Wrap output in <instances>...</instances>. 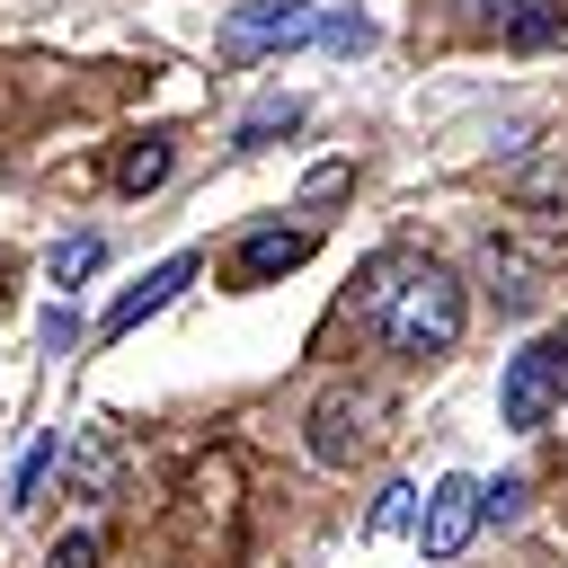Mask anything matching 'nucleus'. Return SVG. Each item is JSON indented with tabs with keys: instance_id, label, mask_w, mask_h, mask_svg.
I'll use <instances>...</instances> for the list:
<instances>
[{
	"instance_id": "f257e3e1",
	"label": "nucleus",
	"mask_w": 568,
	"mask_h": 568,
	"mask_svg": "<svg viewBox=\"0 0 568 568\" xmlns=\"http://www.w3.org/2000/svg\"><path fill=\"white\" fill-rule=\"evenodd\" d=\"M355 320H373L390 355L426 364V355H453L462 346L470 302H462V275L435 266V257H373L364 284H355Z\"/></svg>"
},
{
	"instance_id": "f03ea898",
	"label": "nucleus",
	"mask_w": 568,
	"mask_h": 568,
	"mask_svg": "<svg viewBox=\"0 0 568 568\" xmlns=\"http://www.w3.org/2000/svg\"><path fill=\"white\" fill-rule=\"evenodd\" d=\"M373 426H382V390L337 382V390H320V399H311V417H302V453H311L320 470H346V462L373 444Z\"/></svg>"
},
{
	"instance_id": "7ed1b4c3",
	"label": "nucleus",
	"mask_w": 568,
	"mask_h": 568,
	"mask_svg": "<svg viewBox=\"0 0 568 568\" xmlns=\"http://www.w3.org/2000/svg\"><path fill=\"white\" fill-rule=\"evenodd\" d=\"M559 399H568V337H532V346L506 364V382H497V417H506L515 435H532V426H550Z\"/></svg>"
},
{
	"instance_id": "20e7f679",
	"label": "nucleus",
	"mask_w": 568,
	"mask_h": 568,
	"mask_svg": "<svg viewBox=\"0 0 568 568\" xmlns=\"http://www.w3.org/2000/svg\"><path fill=\"white\" fill-rule=\"evenodd\" d=\"M302 36H320V9H302V0H248V9L222 18V62H257L266 44H302Z\"/></svg>"
},
{
	"instance_id": "39448f33",
	"label": "nucleus",
	"mask_w": 568,
	"mask_h": 568,
	"mask_svg": "<svg viewBox=\"0 0 568 568\" xmlns=\"http://www.w3.org/2000/svg\"><path fill=\"white\" fill-rule=\"evenodd\" d=\"M470 532H479V479H462V470H453V479H435V488H426L417 550H426V559H453Z\"/></svg>"
},
{
	"instance_id": "423d86ee",
	"label": "nucleus",
	"mask_w": 568,
	"mask_h": 568,
	"mask_svg": "<svg viewBox=\"0 0 568 568\" xmlns=\"http://www.w3.org/2000/svg\"><path fill=\"white\" fill-rule=\"evenodd\" d=\"M195 266H204V257H195V248H178V257H160V266H151L133 293H115V311H106V337H133L151 311H169V302L195 284Z\"/></svg>"
},
{
	"instance_id": "0eeeda50",
	"label": "nucleus",
	"mask_w": 568,
	"mask_h": 568,
	"mask_svg": "<svg viewBox=\"0 0 568 568\" xmlns=\"http://www.w3.org/2000/svg\"><path fill=\"white\" fill-rule=\"evenodd\" d=\"M311 248H320V231H311V222H302V231H284V222H275V231H248V240H240V257H231V275H240V284H275V275H293Z\"/></svg>"
},
{
	"instance_id": "6e6552de",
	"label": "nucleus",
	"mask_w": 568,
	"mask_h": 568,
	"mask_svg": "<svg viewBox=\"0 0 568 568\" xmlns=\"http://www.w3.org/2000/svg\"><path fill=\"white\" fill-rule=\"evenodd\" d=\"M488 275H497V284H488L497 311H532V302H541V257H524L506 231H488Z\"/></svg>"
},
{
	"instance_id": "1a4fd4ad",
	"label": "nucleus",
	"mask_w": 568,
	"mask_h": 568,
	"mask_svg": "<svg viewBox=\"0 0 568 568\" xmlns=\"http://www.w3.org/2000/svg\"><path fill=\"white\" fill-rule=\"evenodd\" d=\"M71 488L80 497H115L124 488V462H115V435L106 426H80L71 435Z\"/></svg>"
},
{
	"instance_id": "9d476101",
	"label": "nucleus",
	"mask_w": 568,
	"mask_h": 568,
	"mask_svg": "<svg viewBox=\"0 0 568 568\" xmlns=\"http://www.w3.org/2000/svg\"><path fill=\"white\" fill-rule=\"evenodd\" d=\"M160 178H169V142H160V133H151V142H133V151L115 160V186H124V195H151Z\"/></svg>"
},
{
	"instance_id": "9b49d317",
	"label": "nucleus",
	"mask_w": 568,
	"mask_h": 568,
	"mask_svg": "<svg viewBox=\"0 0 568 568\" xmlns=\"http://www.w3.org/2000/svg\"><path fill=\"white\" fill-rule=\"evenodd\" d=\"M98 257H106V240H89V231H80V240H53V248H44V275H53V284H80Z\"/></svg>"
},
{
	"instance_id": "f8f14e48",
	"label": "nucleus",
	"mask_w": 568,
	"mask_h": 568,
	"mask_svg": "<svg viewBox=\"0 0 568 568\" xmlns=\"http://www.w3.org/2000/svg\"><path fill=\"white\" fill-rule=\"evenodd\" d=\"M559 27H568V0H524V9L506 18V36H515V44H550Z\"/></svg>"
},
{
	"instance_id": "ddd939ff",
	"label": "nucleus",
	"mask_w": 568,
	"mask_h": 568,
	"mask_svg": "<svg viewBox=\"0 0 568 568\" xmlns=\"http://www.w3.org/2000/svg\"><path fill=\"white\" fill-rule=\"evenodd\" d=\"M293 115H302L293 98H266V106L240 124V142H231V151H266V133H293Z\"/></svg>"
},
{
	"instance_id": "4468645a",
	"label": "nucleus",
	"mask_w": 568,
	"mask_h": 568,
	"mask_svg": "<svg viewBox=\"0 0 568 568\" xmlns=\"http://www.w3.org/2000/svg\"><path fill=\"white\" fill-rule=\"evenodd\" d=\"M44 470H53V435H36V444H27V453H18V470H9V506H27V497H36V479H44Z\"/></svg>"
},
{
	"instance_id": "2eb2a0df",
	"label": "nucleus",
	"mask_w": 568,
	"mask_h": 568,
	"mask_svg": "<svg viewBox=\"0 0 568 568\" xmlns=\"http://www.w3.org/2000/svg\"><path fill=\"white\" fill-rule=\"evenodd\" d=\"M408 515H417V488H408V479H390V488H382V506H373V515H364V532H373V541H382V532H399V524H408Z\"/></svg>"
},
{
	"instance_id": "dca6fc26",
	"label": "nucleus",
	"mask_w": 568,
	"mask_h": 568,
	"mask_svg": "<svg viewBox=\"0 0 568 568\" xmlns=\"http://www.w3.org/2000/svg\"><path fill=\"white\" fill-rule=\"evenodd\" d=\"M320 44H337V53H364V44H373V18H355V9H346V18H320Z\"/></svg>"
},
{
	"instance_id": "f3484780",
	"label": "nucleus",
	"mask_w": 568,
	"mask_h": 568,
	"mask_svg": "<svg viewBox=\"0 0 568 568\" xmlns=\"http://www.w3.org/2000/svg\"><path fill=\"white\" fill-rule=\"evenodd\" d=\"M524 497H532L524 479H497V488H479V515H497V524H515V515H524Z\"/></svg>"
},
{
	"instance_id": "a211bd4d",
	"label": "nucleus",
	"mask_w": 568,
	"mask_h": 568,
	"mask_svg": "<svg viewBox=\"0 0 568 568\" xmlns=\"http://www.w3.org/2000/svg\"><path fill=\"white\" fill-rule=\"evenodd\" d=\"M44 568H98V532H62V541L44 550Z\"/></svg>"
},
{
	"instance_id": "6ab92c4d",
	"label": "nucleus",
	"mask_w": 568,
	"mask_h": 568,
	"mask_svg": "<svg viewBox=\"0 0 568 568\" xmlns=\"http://www.w3.org/2000/svg\"><path fill=\"white\" fill-rule=\"evenodd\" d=\"M453 9H462V18H470V27H506V18H515V9H524V0H453Z\"/></svg>"
}]
</instances>
